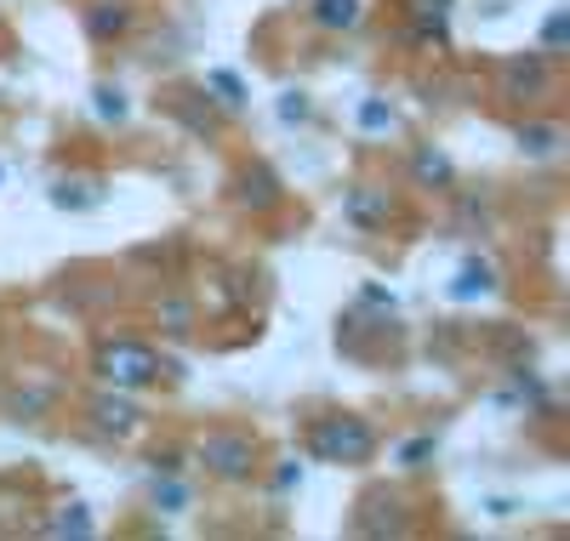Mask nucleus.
Returning <instances> with one entry per match:
<instances>
[{
	"label": "nucleus",
	"instance_id": "20e7f679",
	"mask_svg": "<svg viewBox=\"0 0 570 541\" xmlns=\"http://www.w3.org/2000/svg\"><path fill=\"white\" fill-rule=\"evenodd\" d=\"M553 86V58L548 52H519V58H502V91L513 104H531Z\"/></svg>",
	"mask_w": 570,
	"mask_h": 541
},
{
	"label": "nucleus",
	"instance_id": "dca6fc26",
	"mask_svg": "<svg viewBox=\"0 0 570 541\" xmlns=\"http://www.w3.org/2000/svg\"><path fill=\"white\" fill-rule=\"evenodd\" d=\"M354 120H360V131H371V137H389L394 131V104L389 97H360V109H354Z\"/></svg>",
	"mask_w": 570,
	"mask_h": 541
},
{
	"label": "nucleus",
	"instance_id": "f3484780",
	"mask_svg": "<svg viewBox=\"0 0 570 541\" xmlns=\"http://www.w3.org/2000/svg\"><path fill=\"white\" fill-rule=\"evenodd\" d=\"M440 456V433H416V439H405V445L394 451V462L405 468V473H416V468H428Z\"/></svg>",
	"mask_w": 570,
	"mask_h": 541
},
{
	"label": "nucleus",
	"instance_id": "b1692460",
	"mask_svg": "<svg viewBox=\"0 0 570 541\" xmlns=\"http://www.w3.org/2000/svg\"><path fill=\"white\" fill-rule=\"evenodd\" d=\"M279 120H285V126H308V120H314L308 97H303V91H279Z\"/></svg>",
	"mask_w": 570,
	"mask_h": 541
},
{
	"label": "nucleus",
	"instance_id": "4468645a",
	"mask_svg": "<svg viewBox=\"0 0 570 541\" xmlns=\"http://www.w3.org/2000/svg\"><path fill=\"white\" fill-rule=\"evenodd\" d=\"M360 18H365L360 0H314L308 7V23L325 35H348V29H360Z\"/></svg>",
	"mask_w": 570,
	"mask_h": 541
},
{
	"label": "nucleus",
	"instance_id": "7ed1b4c3",
	"mask_svg": "<svg viewBox=\"0 0 570 541\" xmlns=\"http://www.w3.org/2000/svg\"><path fill=\"white\" fill-rule=\"evenodd\" d=\"M308 451H314L320 462L354 468V462H371L376 433H371V422H360V416H325V422L308 427Z\"/></svg>",
	"mask_w": 570,
	"mask_h": 541
},
{
	"label": "nucleus",
	"instance_id": "a211bd4d",
	"mask_svg": "<svg viewBox=\"0 0 570 541\" xmlns=\"http://www.w3.org/2000/svg\"><path fill=\"white\" fill-rule=\"evenodd\" d=\"M206 91L217 97L223 109H246V86H240V75H228V69H206Z\"/></svg>",
	"mask_w": 570,
	"mask_h": 541
},
{
	"label": "nucleus",
	"instance_id": "ddd939ff",
	"mask_svg": "<svg viewBox=\"0 0 570 541\" xmlns=\"http://www.w3.org/2000/svg\"><path fill=\"white\" fill-rule=\"evenodd\" d=\"M513 142H519V155H531V160H553L559 149H564V126H553V120H525L513 131Z\"/></svg>",
	"mask_w": 570,
	"mask_h": 541
},
{
	"label": "nucleus",
	"instance_id": "f03ea898",
	"mask_svg": "<svg viewBox=\"0 0 570 541\" xmlns=\"http://www.w3.org/2000/svg\"><path fill=\"white\" fill-rule=\"evenodd\" d=\"M195 462L212 479H223V484H246L257 473V439L240 433V427H217V433H206L195 445Z\"/></svg>",
	"mask_w": 570,
	"mask_h": 541
},
{
	"label": "nucleus",
	"instance_id": "a878e982",
	"mask_svg": "<svg viewBox=\"0 0 570 541\" xmlns=\"http://www.w3.org/2000/svg\"><path fill=\"white\" fill-rule=\"evenodd\" d=\"M46 405H52V387H29V393L12 400V416H40Z\"/></svg>",
	"mask_w": 570,
	"mask_h": 541
},
{
	"label": "nucleus",
	"instance_id": "aec40b11",
	"mask_svg": "<svg viewBox=\"0 0 570 541\" xmlns=\"http://www.w3.org/2000/svg\"><path fill=\"white\" fill-rule=\"evenodd\" d=\"M91 530H98V524H91V508H63L58 519H46V535H91Z\"/></svg>",
	"mask_w": 570,
	"mask_h": 541
},
{
	"label": "nucleus",
	"instance_id": "0eeeda50",
	"mask_svg": "<svg viewBox=\"0 0 570 541\" xmlns=\"http://www.w3.org/2000/svg\"><path fill=\"white\" fill-rule=\"evenodd\" d=\"M411 183H416V188H434V194H445V188L456 183L451 155H445V149H434V142H416V149H411Z\"/></svg>",
	"mask_w": 570,
	"mask_h": 541
},
{
	"label": "nucleus",
	"instance_id": "4be33fe9",
	"mask_svg": "<svg viewBox=\"0 0 570 541\" xmlns=\"http://www.w3.org/2000/svg\"><path fill=\"white\" fill-rule=\"evenodd\" d=\"M297 484H303V462H297V456L274 462V473H268V490H274V496H292Z\"/></svg>",
	"mask_w": 570,
	"mask_h": 541
},
{
	"label": "nucleus",
	"instance_id": "f8f14e48",
	"mask_svg": "<svg viewBox=\"0 0 570 541\" xmlns=\"http://www.w3.org/2000/svg\"><path fill=\"white\" fill-rule=\"evenodd\" d=\"M131 23H137V12L126 7V0H98V7L86 12V35H91V40H104V46L120 40Z\"/></svg>",
	"mask_w": 570,
	"mask_h": 541
},
{
	"label": "nucleus",
	"instance_id": "423d86ee",
	"mask_svg": "<svg viewBox=\"0 0 570 541\" xmlns=\"http://www.w3.org/2000/svg\"><path fill=\"white\" fill-rule=\"evenodd\" d=\"M86 416H91V427H98L104 439H131L142 427V405H131L120 387L115 393H98V400L86 405Z\"/></svg>",
	"mask_w": 570,
	"mask_h": 541
},
{
	"label": "nucleus",
	"instance_id": "393cba45",
	"mask_svg": "<svg viewBox=\"0 0 570 541\" xmlns=\"http://www.w3.org/2000/svg\"><path fill=\"white\" fill-rule=\"evenodd\" d=\"M160 325H166L171 336H188V303H183V297H166V303H160Z\"/></svg>",
	"mask_w": 570,
	"mask_h": 541
},
{
	"label": "nucleus",
	"instance_id": "1a4fd4ad",
	"mask_svg": "<svg viewBox=\"0 0 570 541\" xmlns=\"http://www.w3.org/2000/svg\"><path fill=\"white\" fill-rule=\"evenodd\" d=\"M497 285H502V279H497V268H491V263L468 257V263L456 268V279L445 285V297H451V303H480V297H497Z\"/></svg>",
	"mask_w": 570,
	"mask_h": 541
},
{
	"label": "nucleus",
	"instance_id": "412c9836",
	"mask_svg": "<svg viewBox=\"0 0 570 541\" xmlns=\"http://www.w3.org/2000/svg\"><path fill=\"white\" fill-rule=\"evenodd\" d=\"M564 40H570V12H564V7H553V12H548V23H542V52H548V58H559V52H564Z\"/></svg>",
	"mask_w": 570,
	"mask_h": 541
},
{
	"label": "nucleus",
	"instance_id": "9d476101",
	"mask_svg": "<svg viewBox=\"0 0 570 541\" xmlns=\"http://www.w3.org/2000/svg\"><path fill=\"white\" fill-rule=\"evenodd\" d=\"M411 29L422 46H451V0H411Z\"/></svg>",
	"mask_w": 570,
	"mask_h": 541
},
{
	"label": "nucleus",
	"instance_id": "f257e3e1",
	"mask_svg": "<svg viewBox=\"0 0 570 541\" xmlns=\"http://www.w3.org/2000/svg\"><path fill=\"white\" fill-rule=\"evenodd\" d=\"M98 376L120 393H142V387H155L160 382V354L149 348V342H137V336H109L98 342Z\"/></svg>",
	"mask_w": 570,
	"mask_h": 541
},
{
	"label": "nucleus",
	"instance_id": "39448f33",
	"mask_svg": "<svg viewBox=\"0 0 570 541\" xmlns=\"http://www.w3.org/2000/svg\"><path fill=\"white\" fill-rule=\"evenodd\" d=\"M343 223L376 234V228H389L394 223V194L389 188H376V183H354L343 188Z\"/></svg>",
	"mask_w": 570,
	"mask_h": 541
},
{
	"label": "nucleus",
	"instance_id": "5701e85b",
	"mask_svg": "<svg viewBox=\"0 0 570 541\" xmlns=\"http://www.w3.org/2000/svg\"><path fill=\"white\" fill-rule=\"evenodd\" d=\"M513 400H519V405H531V411H548V405H553V393H548L537 376L519 371V382H513Z\"/></svg>",
	"mask_w": 570,
	"mask_h": 541
},
{
	"label": "nucleus",
	"instance_id": "9b49d317",
	"mask_svg": "<svg viewBox=\"0 0 570 541\" xmlns=\"http://www.w3.org/2000/svg\"><path fill=\"white\" fill-rule=\"evenodd\" d=\"M46 200H52L58 212H91V206H104V183L98 177H58Z\"/></svg>",
	"mask_w": 570,
	"mask_h": 541
},
{
	"label": "nucleus",
	"instance_id": "6e6552de",
	"mask_svg": "<svg viewBox=\"0 0 570 541\" xmlns=\"http://www.w3.org/2000/svg\"><path fill=\"white\" fill-rule=\"evenodd\" d=\"M234 188H240V206H252V212H268L279 194H285V183H279V171H274L268 160H252Z\"/></svg>",
	"mask_w": 570,
	"mask_h": 541
},
{
	"label": "nucleus",
	"instance_id": "2eb2a0df",
	"mask_svg": "<svg viewBox=\"0 0 570 541\" xmlns=\"http://www.w3.org/2000/svg\"><path fill=\"white\" fill-rule=\"evenodd\" d=\"M149 502H155V513H188L195 508V490H188V479H177V473H155Z\"/></svg>",
	"mask_w": 570,
	"mask_h": 541
},
{
	"label": "nucleus",
	"instance_id": "6ab92c4d",
	"mask_svg": "<svg viewBox=\"0 0 570 541\" xmlns=\"http://www.w3.org/2000/svg\"><path fill=\"white\" fill-rule=\"evenodd\" d=\"M91 115H98L104 126H120L131 109H126V91L120 86H98V91H91Z\"/></svg>",
	"mask_w": 570,
	"mask_h": 541
}]
</instances>
